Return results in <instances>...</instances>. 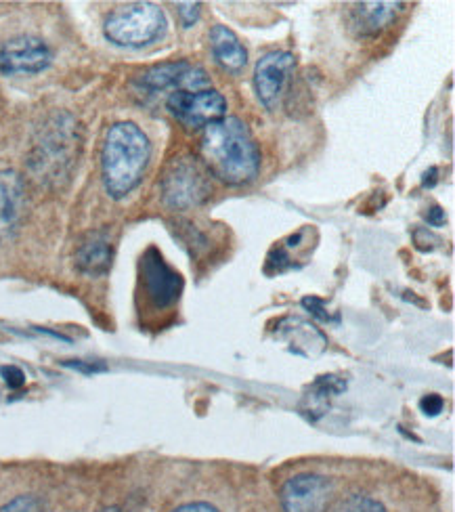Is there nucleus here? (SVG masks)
<instances>
[{"mask_svg":"<svg viewBox=\"0 0 455 512\" xmlns=\"http://www.w3.org/2000/svg\"><path fill=\"white\" fill-rule=\"evenodd\" d=\"M202 162L227 185L252 183L260 170V149L244 120L225 116L204 128L200 139Z\"/></svg>","mask_w":455,"mask_h":512,"instance_id":"1","label":"nucleus"},{"mask_svg":"<svg viewBox=\"0 0 455 512\" xmlns=\"http://www.w3.org/2000/svg\"><path fill=\"white\" fill-rule=\"evenodd\" d=\"M149 158L151 143L141 126L116 122L107 128L101 152V179L107 196L126 198L141 183Z\"/></svg>","mask_w":455,"mask_h":512,"instance_id":"2","label":"nucleus"},{"mask_svg":"<svg viewBox=\"0 0 455 512\" xmlns=\"http://www.w3.org/2000/svg\"><path fill=\"white\" fill-rule=\"evenodd\" d=\"M80 126L72 114L59 112L40 128L32 145L30 170L42 183H59L68 179L80 154Z\"/></svg>","mask_w":455,"mask_h":512,"instance_id":"3","label":"nucleus"},{"mask_svg":"<svg viewBox=\"0 0 455 512\" xmlns=\"http://www.w3.org/2000/svg\"><path fill=\"white\" fill-rule=\"evenodd\" d=\"M166 32V15L154 3H133L114 9L103 21L105 38L124 49H143Z\"/></svg>","mask_w":455,"mask_h":512,"instance_id":"4","label":"nucleus"},{"mask_svg":"<svg viewBox=\"0 0 455 512\" xmlns=\"http://www.w3.org/2000/svg\"><path fill=\"white\" fill-rule=\"evenodd\" d=\"M210 181L206 168L193 156L172 160L162 177V202L172 210H187L210 198Z\"/></svg>","mask_w":455,"mask_h":512,"instance_id":"5","label":"nucleus"},{"mask_svg":"<svg viewBox=\"0 0 455 512\" xmlns=\"http://www.w3.org/2000/svg\"><path fill=\"white\" fill-rule=\"evenodd\" d=\"M166 110L187 128H206L227 116V99L214 89L175 91L166 99Z\"/></svg>","mask_w":455,"mask_h":512,"instance_id":"6","label":"nucleus"},{"mask_svg":"<svg viewBox=\"0 0 455 512\" xmlns=\"http://www.w3.org/2000/svg\"><path fill=\"white\" fill-rule=\"evenodd\" d=\"M294 70L296 57L290 51H271L258 59L254 68V91L269 112H275L281 105Z\"/></svg>","mask_w":455,"mask_h":512,"instance_id":"7","label":"nucleus"},{"mask_svg":"<svg viewBox=\"0 0 455 512\" xmlns=\"http://www.w3.org/2000/svg\"><path fill=\"white\" fill-rule=\"evenodd\" d=\"M51 63L53 51L42 38L17 36L0 45V72L7 76L45 72Z\"/></svg>","mask_w":455,"mask_h":512,"instance_id":"8","label":"nucleus"},{"mask_svg":"<svg viewBox=\"0 0 455 512\" xmlns=\"http://www.w3.org/2000/svg\"><path fill=\"white\" fill-rule=\"evenodd\" d=\"M141 89L149 93L162 91H204L208 87V76L202 68H193L189 61H168L149 68L139 78Z\"/></svg>","mask_w":455,"mask_h":512,"instance_id":"9","label":"nucleus"},{"mask_svg":"<svg viewBox=\"0 0 455 512\" xmlns=\"http://www.w3.org/2000/svg\"><path fill=\"white\" fill-rule=\"evenodd\" d=\"M141 280H143L147 298L158 309H164L175 303L183 290L181 275L164 261V256L156 248H149L143 254Z\"/></svg>","mask_w":455,"mask_h":512,"instance_id":"10","label":"nucleus"},{"mask_svg":"<svg viewBox=\"0 0 455 512\" xmlns=\"http://www.w3.org/2000/svg\"><path fill=\"white\" fill-rule=\"evenodd\" d=\"M332 487L321 475H296L281 489V504L286 512H325Z\"/></svg>","mask_w":455,"mask_h":512,"instance_id":"11","label":"nucleus"},{"mask_svg":"<svg viewBox=\"0 0 455 512\" xmlns=\"http://www.w3.org/2000/svg\"><path fill=\"white\" fill-rule=\"evenodd\" d=\"M26 206V185L17 170H0V240L17 229Z\"/></svg>","mask_w":455,"mask_h":512,"instance_id":"12","label":"nucleus"},{"mask_svg":"<svg viewBox=\"0 0 455 512\" xmlns=\"http://www.w3.org/2000/svg\"><path fill=\"white\" fill-rule=\"evenodd\" d=\"M114 261V244L107 231H91L76 250V267L89 277H103Z\"/></svg>","mask_w":455,"mask_h":512,"instance_id":"13","label":"nucleus"},{"mask_svg":"<svg viewBox=\"0 0 455 512\" xmlns=\"http://www.w3.org/2000/svg\"><path fill=\"white\" fill-rule=\"evenodd\" d=\"M403 7V3H357L349 13L351 28L361 38H374L393 24Z\"/></svg>","mask_w":455,"mask_h":512,"instance_id":"14","label":"nucleus"},{"mask_svg":"<svg viewBox=\"0 0 455 512\" xmlns=\"http://www.w3.org/2000/svg\"><path fill=\"white\" fill-rule=\"evenodd\" d=\"M212 55L219 66L229 74H240L248 63V51L244 42L227 26H214L210 30Z\"/></svg>","mask_w":455,"mask_h":512,"instance_id":"15","label":"nucleus"},{"mask_svg":"<svg viewBox=\"0 0 455 512\" xmlns=\"http://www.w3.org/2000/svg\"><path fill=\"white\" fill-rule=\"evenodd\" d=\"M344 387H346V384H344L340 378H336V376H321V378L313 384V387H311L309 395L305 397V403H307L305 412H307L311 418L323 414L325 408H328V405H330V401H332L340 391H344Z\"/></svg>","mask_w":455,"mask_h":512,"instance_id":"16","label":"nucleus"},{"mask_svg":"<svg viewBox=\"0 0 455 512\" xmlns=\"http://www.w3.org/2000/svg\"><path fill=\"white\" fill-rule=\"evenodd\" d=\"M340 512H386V508L367 496H353L351 500H346L340 508Z\"/></svg>","mask_w":455,"mask_h":512,"instance_id":"17","label":"nucleus"},{"mask_svg":"<svg viewBox=\"0 0 455 512\" xmlns=\"http://www.w3.org/2000/svg\"><path fill=\"white\" fill-rule=\"evenodd\" d=\"M0 512H42V504L34 496H17L0 508Z\"/></svg>","mask_w":455,"mask_h":512,"instance_id":"18","label":"nucleus"},{"mask_svg":"<svg viewBox=\"0 0 455 512\" xmlns=\"http://www.w3.org/2000/svg\"><path fill=\"white\" fill-rule=\"evenodd\" d=\"M65 368H72L76 372H82V374H99V372H105V364H101V361H82V359H70V361H63Z\"/></svg>","mask_w":455,"mask_h":512,"instance_id":"19","label":"nucleus"},{"mask_svg":"<svg viewBox=\"0 0 455 512\" xmlns=\"http://www.w3.org/2000/svg\"><path fill=\"white\" fill-rule=\"evenodd\" d=\"M177 9H179L181 24L185 28H191L195 21L200 19V13H202V5L200 3H181V5H177Z\"/></svg>","mask_w":455,"mask_h":512,"instance_id":"20","label":"nucleus"},{"mask_svg":"<svg viewBox=\"0 0 455 512\" xmlns=\"http://www.w3.org/2000/svg\"><path fill=\"white\" fill-rule=\"evenodd\" d=\"M0 376L5 378L9 389H21L26 384V374L17 366H3L0 368Z\"/></svg>","mask_w":455,"mask_h":512,"instance_id":"21","label":"nucleus"},{"mask_svg":"<svg viewBox=\"0 0 455 512\" xmlns=\"http://www.w3.org/2000/svg\"><path fill=\"white\" fill-rule=\"evenodd\" d=\"M445 408V401L441 395H426L422 401H420V410L426 414V416H437L441 414Z\"/></svg>","mask_w":455,"mask_h":512,"instance_id":"22","label":"nucleus"},{"mask_svg":"<svg viewBox=\"0 0 455 512\" xmlns=\"http://www.w3.org/2000/svg\"><path fill=\"white\" fill-rule=\"evenodd\" d=\"M426 221L430 227H443L447 223V217H445V210L441 206H432L428 212H426Z\"/></svg>","mask_w":455,"mask_h":512,"instance_id":"23","label":"nucleus"},{"mask_svg":"<svg viewBox=\"0 0 455 512\" xmlns=\"http://www.w3.org/2000/svg\"><path fill=\"white\" fill-rule=\"evenodd\" d=\"M175 512H219V510H216L210 504H206V502H191V504L179 506Z\"/></svg>","mask_w":455,"mask_h":512,"instance_id":"24","label":"nucleus"},{"mask_svg":"<svg viewBox=\"0 0 455 512\" xmlns=\"http://www.w3.org/2000/svg\"><path fill=\"white\" fill-rule=\"evenodd\" d=\"M437 175H439L437 168L426 170V173H424V187H432V185H435V183H437Z\"/></svg>","mask_w":455,"mask_h":512,"instance_id":"25","label":"nucleus"},{"mask_svg":"<svg viewBox=\"0 0 455 512\" xmlns=\"http://www.w3.org/2000/svg\"><path fill=\"white\" fill-rule=\"evenodd\" d=\"M99 512H122L118 506H107V508H101Z\"/></svg>","mask_w":455,"mask_h":512,"instance_id":"26","label":"nucleus"}]
</instances>
